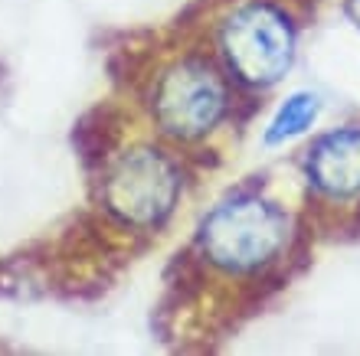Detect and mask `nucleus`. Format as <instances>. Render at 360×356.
Here are the masks:
<instances>
[{"mask_svg":"<svg viewBox=\"0 0 360 356\" xmlns=\"http://www.w3.org/2000/svg\"><path fill=\"white\" fill-rule=\"evenodd\" d=\"M314 187L331 197H354L360 190V128H344L314 144L308 160Z\"/></svg>","mask_w":360,"mask_h":356,"instance_id":"39448f33","label":"nucleus"},{"mask_svg":"<svg viewBox=\"0 0 360 356\" xmlns=\"http://www.w3.org/2000/svg\"><path fill=\"white\" fill-rule=\"evenodd\" d=\"M314 118H318V98H314L311 92H295V95H288V98L278 105L275 118L269 121L266 141L269 144L292 141V138H298V134H304L308 128H311Z\"/></svg>","mask_w":360,"mask_h":356,"instance_id":"423d86ee","label":"nucleus"},{"mask_svg":"<svg viewBox=\"0 0 360 356\" xmlns=\"http://www.w3.org/2000/svg\"><path fill=\"white\" fill-rule=\"evenodd\" d=\"M219 49L239 82L266 88L292 66L295 33L282 10L269 4H246L226 17L219 29Z\"/></svg>","mask_w":360,"mask_h":356,"instance_id":"7ed1b4c3","label":"nucleus"},{"mask_svg":"<svg viewBox=\"0 0 360 356\" xmlns=\"http://www.w3.org/2000/svg\"><path fill=\"white\" fill-rule=\"evenodd\" d=\"M288 219L262 197H233L200 225V252L223 272H256L282 252Z\"/></svg>","mask_w":360,"mask_h":356,"instance_id":"f257e3e1","label":"nucleus"},{"mask_svg":"<svg viewBox=\"0 0 360 356\" xmlns=\"http://www.w3.org/2000/svg\"><path fill=\"white\" fill-rule=\"evenodd\" d=\"M154 121L177 141H197L226 114V85L203 59L174 62L154 85Z\"/></svg>","mask_w":360,"mask_h":356,"instance_id":"20e7f679","label":"nucleus"},{"mask_svg":"<svg viewBox=\"0 0 360 356\" xmlns=\"http://www.w3.org/2000/svg\"><path fill=\"white\" fill-rule=\"evenodd\" d=\"M347 13H351V20L360 27V0H351V4H347Z\"/></svg>","mask_w":360,"mask_h":356,"instance_id":"0eeeda50","label":"nucleus"},{"mask_svg":"<svg viewBox=\"0 0 360 356\" xmlns=\"http://www.w3.org/2000/svg\"><path fill=\"white\" fill-rule=\"evenodd\" d=\"M180 197V170L164 150L131 147L118 154L102 183V199L115 219L134 229L161 225Z\"/></svg>","mask_w":360,"mask_h":356,"instance_id":"f03ea898","label":"nucleus"}]
</instances>
